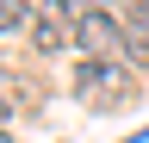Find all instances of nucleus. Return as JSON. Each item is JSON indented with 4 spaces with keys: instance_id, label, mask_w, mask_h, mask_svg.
Returning <instances> with one entry per match:
<instances>
[{
    "instance_id": "f257e3e1",
    "label": "nucleus",
    "mask_w": 149,
    "mask_h": 143,
    "mask_svg": "<svg viewBox=\"0 0 149 143\" xmlns=\"http://www.w3.org/2000/svg\"><path fill=\"white\" fill-rule=\"evenodd\" d=\"M74 93H81L87 106H124L130 93H137V81H130V68L124 62H112V56H87V62H74Z\"/></svg>"
},
{
    "instance_id": "f03ea898",
    "label": "nucleus",
    "mask_w": 149,
    "mask_h": 143,
    "mask_svg": "<svg viewBox=\"0 0 149 143\" xmlns=\"http://www.w3.org/2000/svg\"><path fill=\"white\" fill-rule=\"evenodd\" d=\"M74 19H81V13H74V0H44V6H37V19L25 25L31 50H37V56H62L68 38H74Z\"/></svg>"
},
{
    "instance_id": "7ed1b4c3",
    "label": "nucleus",
    "mask_w": 149,
    "mask_h": 143,
    "mask_svg": "<svg viewBox=\"0 0 149 143\" xmlns=\"http://www.w3.org/2000/svg\"><path fill=\"white\" fill-rule=\"evenodd\" d=\"M124 19L112 6H81V19H74V44L87 50V56H106V50H124Z\"/></svg>"
},
{
    "instance_id": "20e7f679",
    "label": "nucleus",
    "mask_w": 149,
    "mask_h": 143,
    "mask_svg": "<svg viewBox=\"0 0 149 143\" xmlns=\"http://www.w3.org/2000/svg\"><path fill=\"white\" fill-rule=\"evenodd\" d=\"M37 19V6H25V0H0V31H19V25H31Z\"/></svg>"
},
{
    "instance_id": "39448f33",
    "label": "nucleus",
    "mask_w": 149,
    "mask_h": 143,
    "mask_svg": "<svg viewBox=\"0 0 149 143\" xmlns=\"http://www.w3.org/2000/svg\"><path fill=\"white\" fill-rule=\"evenodd\" d=\"M124 50H130V56L149 68V31H130V38H124Z\"/></svg>"
},
{
    "instance_id": "423d86ee",
    "label": "nucleus",
    "mask_w": 149,
    "mask_h": 143,
    "mask_svg": "<svg viewBox=\"0 0 149 143\" xmlns=\"http://www.w3.org/2000/svg\"><path fill=\"white\" fill-rule=\"evenodd\" d=\"M118 6H137V0H118Z\"/></svg>"
},
{
    "instance_id": "0eeeda50",
    "label": "nucleus",
    "mask_w": 149,
    "mask_h": 143,
    "mask_svg": "<svg viewBox=\"0 0 149 143\" xmlns=\"http://www.w3.org/2000/svg\"><path fill=\"white\" fill-rule=\"evenodd\" d=\"M0 143H13V137H6V131H0Z\"/></svg>"
}]
</instances>
